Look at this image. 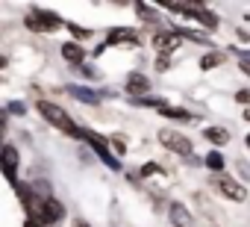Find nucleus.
Instances as JSON below:
<instances>
[{"label":"nucleus","instance_id":"obj_21","mask_svg":"<svg viewBox=\"0 0 250 227\" xmlns=\"http://www.w3.org/2000/svg\"><path fill=\"white\" fill-rule=\"evenodd\" d=\"M235 100L247 106V103H250V89H238V91H235Z\"/></svg>","mask_w":250,"mask_h":227},{"label":"nucleus","instance_id":"obj_22","mask_svg":"<svg viewBox=\"0 0 250 227\" xmlns=\"http://www.w3.org/2000/svg\"><path fill=\"white\" fill-rule=\"evenodd\" d=\"M156 68H159V71H168V68H171V59H168V56H159V59H156Z\"/></svg>","mask_w":250,"mask_h":227},{"label":"nucleus","instance_id":"obj_12","mask_svg":"<svg viewBox=\"0 0 250 227\" xmlns=\"http://www.w3.org/2000/svg\"><path fill=\"white\" fill-rule=\"evenodd\" d=\"M62 56H65V62H71V65H83L85 50H83L77 42H68V45H62Z\"/></svg>","mask_w":250,"mask_h":227},{"label":"nucleus","instance_id":"obj_23","mask_svg":"<svg viewBox=\"0 0 250 227\" xmlns=\"http://www.w3.org/2000/svg\"><path fill=\"white\" fill-rule=\"evenodd\" d=\"M238 59H241V68H244V74H250V53H238Z\"/></svg>","mask_w":250,"mask_h":227},{"label":"nucleus","instance_id":"obj_3","mask_svg":"<svg viewBox=\"0 0 250 227\" xmlns=\"http://www.w3.org/2000/svg\"><path fill=\"white\" fill-rule=\"evenodd\" d=\"M159 145L162 148H168V151H174V154H180V157H194V145H191V139L188 136H183L180 130H159Z\"/></svg>","mask_w":250,"mask_h":227},{"label":"nucleus","instance_id":"obj_27","mask_svg":"<svg viewBox=\"0 0 250 227\" xmlns=\"http://www.w3.org/2000/svg\"><path fill=\"white\" fill-rule=\"evenodd\" d=\"M27 227H33V224H27Z\"/></svg>","mask_w":250,"mask_h":227},{"label":"nucleus","instance_id":"obj_14","mask_svg":"<svg viewBox=\"0 0 250 227\" xmlns=\"http://www.w3.org/2000/svg\"><path fill=\"white\" fill-rule=\"evenodd\" d=\"M159 112H162L165 118H171V121H191V118H194L188 109H180V106H162Z\"/></svg>","mask_w":250,"mask_h":227},{"label":"nucleus","instance_id":"obj_16","mask_svg":"<svg viewBox=\"0 0 250 227\" xmlns=\"http://www.w3.org/2000/svg\"><path fill=\"white\" fill-rule=\"evenodd\" d=\"M221 62H224V53L212 50V53H206V56L200 59V68H203V71H212V68H218Z\"/></svg>","mask_w":250,"mask_h":227},{"label":"nucleus","instance_id":"obj_8","mask_svg":"<svg viewBox=\"0 0 250 227\" xmlns=\"http://www.w3.org/2000/svg\"><path fill=\"white\" fill-rule=\"evenodd\" d=\"M124 89H127V94L136 100V97H147L150 91V80L142 74V71H130L127 74V83H124Z\"/></svg>","mask_w":250,"mask_h":227},{"label":"nucleus","instance_id":"obj_19","mask_svg":"<svg viewBox=\"0 0 250 227\" xmlns=\"http://www.w3.org/2000/svg\"><path fill=\"white\" fill-rule=\"evenodd\" d=\"M6 112H18V115H24V112H27V103H24V100H12V103L6 106Z\"/></svg>","mask_w":250,"mask_h":227},{"label":"nucleus","instance_id":"obj_7","mask_svg":"<svg viewBox=\"0 0 250 227\" xmlns=\"http://www.w3.org/2000/svg\"><path fill=\"white\" fill-rule=\"evenodd\" d=\"M212 186H215L224 198H229V201H244V198H247V189H244L241 183H235L232 177H215Z\"/></svg>","mask_w":250,"mask_h":227},{"label":"nucleus","instance_id":"obj_24","mask_svg":"<svg viewBox=\"0 0 250 227\" xmlns=\"http://www.w3.org/2000/svg\"><path fill=\"white\" fill-rule=\"evenodd\" d=\"M71 33H74V36H80V39H85V36H88L85 30H80V27H74V24H71Z\"/></svg>","mask_w":250,"mask_h":227},{"label":"nucleus","instance_id":"obj_17","mask_svg":"<svg viewBox=\"0 0 250 227\" xmlns=\"http://www.w3.org/2000/svg\"><path fill=\"white\" fill-rule=\"evenodd\" d=\"M177 33L183 36V42L188 39V42H197V45H212L209 36H203V33H197V30H177Z\"/></svg>","mask_w":250,"mask_h":227},{"label":"nucleus","instance_id":"obj_18","mask_svg":"<svg viewBox=\"0 0 250 227\" xmlns=\"http://www.w3.org/2000/svg\"><path fill=\"white\" fill-rule=\"evenodd\" d=\"M109 145H112L115 157H124V154H127V142H124V136H112V139H109Z\"/></svg>","mask_w":250,"mask_h":227},{"label":"nucleus","instance_id":"obj_9","mask_svg":"<svg viewBox=\"0 0 250 227\" xmlns=\"http://www.w3.org/2000/svg\"><path fill=\"white\" fill-rule=\"evenodd\" d=\"M106 45L133 47V45H139V30H133V27H115V30L106 33Z\"/></svg>","mask_w":250,"mask_h":227},{"label":"nucleus","instance_id":"obj_10","mask_svg":"<svg viewBox=\"0 0 250 227\" xmlns=\"http://www.w3.org/2000/svg\"><path fill=\"white\" fill-rule=\"evenodd\" d=\"M65 218V206L56 201V198H47L44 206H42V227H53Z\"/></svg>","mask_w":250,"mask_h":227},{"label":"nucleus","instance_id":"obj_2","mask_svg":"<svg viewBox=\"0 0 250 227\" xmlns=\"http://www.w3.org/2000/svg\"><path fill=\"white\" fill-rule=\"evenodd\" d=\"M24 24H27V30H33V33H53V30L65 27V21H62L56 12H47V9H33V12L24 18Z\"/></svg>","mask_w":250,"mask_h":227},{"label":"nucleus","instance_id":"obj_4","mask_svg":"<svg viewBox=\"0 0 250 227\" xmlns=\"http://www.w3.org/2000/svg\"><path fill=\"white\" fill-rule=\"evenodd\" d=\"M83 142H88L91 145V151L106 162V168H112V171H121V159L109 151V145L103 142V136H97V133H91V130H83Z\"/></svg>","mask_w":250,"mask_h":227},{"label":"nucleus","instance_id":"obj_13","mask_svg":"<svg viewBox=\"0 0 250 227\" xmlns=\"http://www.w3.org/2000/svg\"><path fill=\"white\" fill-rule=\"evenodd\" d=\"M203 139H209L212 145H218V148H221V145H227V142H229V133H227L224 127H206V130H203Z\"/></svg>","mask_w":250,"mask_h":227},{"label":"nucleus","instance_id":"obj_25","mask_svg":"<svg viewBox=\"0 0 250 227\" xmlns=\"http://www.w3.org/2000/svg\"><path fill=\"white\" fill-rule=\"evenodd\" d=\"M74 227H91V224H88V221H83V218H80V221H74Z\"/></svg>","mask_w":250,"mask_h":227},{"label":"nucleus","instance_id":"obj_15","mask_svg":"<svg viewBox=\"0 0 250 227\" xmlns=\"http://www.w3.org/2000/svg\"><path fill=\"white\" fill-rule=\"evenodd\" d=\"M203 165H206L209 171H215V174H218V171H224V165H227V162H224V157H221L218 151H209V157L203 159Z\"/></svg>","mask_w":250,"mask_h":227},{"label":"nucleus","instance_id":"obj_6","mask_svg":"<svg viewBox=\"0 0 250 227\" xmlns=\"http://www.w3.org/2000/svg\"><path fill=\"white\" fill-rule=\"evenodd\" d=\"M180 42H183V36H180L177 30H156V33H153V45H156V50H159L162 56H168L171 50H177Z\"/></svg>","mask_w":250,"mask_h":227},{"label":"nucleus","instance_id":"obj_11","mask_svg":"<svg viewBox=\"0 0 250 227\" xmlns=\"http://www.w3.org/2000/svg\"><path fill=\"white\" fill-rule=\"evenodd\" d=\"M68 94L71 97H77L80 103H85V106H97L100 103V94L97 91H91V89H85V86H71L68 89Z\"/></svg>","mask_w":250,"mask_h":227},{"label":"nucleus","instance_id":"obj_5","mask_svg":"<svg viewBox=\"0 0 250 227\" xmlns=\"http://www.w3.org/2000/svg\"><path fill=\"white\" fill-rule=\"evenodd\" d=\"M18 162H21L18 148L6 145V148H3V157H0V168H3V177H6L12 186H18Z\"/></svg>","mask_w":250,"mask_h":227},{"label":"nucleus","instance_id":"obj_20","mask_svg":"<svg viewBox=\"0 0 250 227\" xmlns=\"http://www.w3.org/2000/svg\"><path fill=\"white\" fill-rule=\"evenodd\" d=\"M150 174H162V168H159L156 162H150V165H145V168H142V177H150Z\"/></svg>","mask_w":250,"mask_h":227},{"label":"nucleus","instance_id":"obj_26","mask_svg":"<svg viewBox=\"0 0 250 227\" xmlns=\"http://www.w3.org/2000/svg\"><path fill=\"white\" fill-rule=\"evenodd\" d=\"M247 148H250V133H247Z\"/></svg>","mask_w":250,"mask_h":227},{"label":"nucleus","instance_id":"obj_1","mask_svg":"<svg viewBox=\"0 0 250 227\" xmlns=\"http://www.w3.org/2000/svg\"><path fill=\"white\" fill-rule=\"evenodd\" d=\"M36 109H39V115H42L47 124H53V127L62 130L65 136H71V139H83V127L74 124V118L68 115L62 106H56V103H50V100H39Z\"/></svg>","mask_w":250,"mask_h":227}]
</instances>
